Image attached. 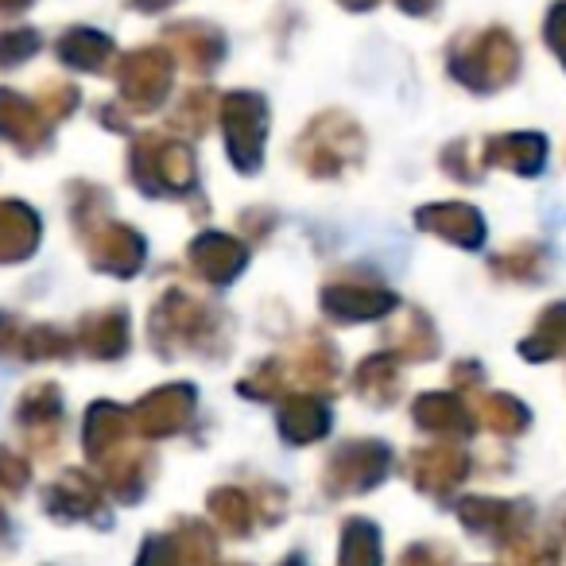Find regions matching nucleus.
I'll return each mask as SVG.
<instances>
[{"label":"nucleus","mask_w":566,"mask_h":566,"mask_svg":"<svg viewBox=\"0 0 566 566\" xmlns=\"http://www.w3.org/2000/svg\"><path fill=\"white\" fill-rule=\"evenodd\" d=\"M280 566H303V558H300V555H292L287 563H280Z\"/></svg>","instance_id":"nucleus-28"},{"label":"nucleus","mask_w":566,"mask_h":566,"mask_svg":"<svg viewBox=\"0 0 566 566\" xmlns=\"http://www.w3.org/2000/svg\"><path fill=\"white\" fill-rule=\"evenodd\" d=\"M226 144L241 171H256L264 159V102L237 94L226 102Z\"/></svg>","instance_id":"nucleus-3"},{"label":"nucleus","mask_w":566,"mask_h":566,"mask_svg":"<svg viewBox=\"0 0 566 566\" xmlns=\"http://www.w3.org/2000/svg\"><path fill=\"white\" fill-rule=\"evenodd\" d=\"M458 520L470 527L473 535L489 543H512L520 532H527V512L524 501H493V496H465L458 504Z\"/></svg>","instance_id":"nucleus-4"},{"label":"nucleus","mask_w":566,"mask_h":566,"mask_svg":"<svg viewBox=\"0 0 566 566\" xmlns=\"http://www.w3.org/2000/svg\"><path fill=\"white\" fill-rule=\"evenodd\" d=\"M520 354H524L527 361H551V357L566 354V303H551V307L543 311L535 331L520 342Z\"/></svg>","instance_id":"nucleus-13"},{"label":"nucleus","mask_w":566,"mask_h":566,"mask_svg":"<svg viewBox=\"0 0 566 566\" xmlns=\"http://www.w3.org/2000/svg\"><path fill=\"white\" fill-rule=\"evenodd\" d=\"M504 566H558V551L543 535L520 532L512 543H504Z\"/></svg>","instance_id":"nucleus-21"},{"label":"nucleus","mask_w":566,"mask_h":566,"mask_svg":"<svg viewBox=\"0 0 566 566\" xmlns=\"http://www.w3.org/2000/svg\"><path fill=\"white\" fill-rule=\"evenodd\" d=\"M543 156H547V144L543 136L520 133V136H501L485 148V159L496 167H512L520 175H535L543 167Z\"/></svg>","instance_id":"nucleus-14"},{"label":"nucleus","mask_w":566,"mask_h":566,"mask_svg":"<svg viewBox=\"0 0 566 566\" xmlns=\"http://www.w3.org/2000/svg\"><path fill=\"white\" fill-rule=\"evenodd\" d=\"M478 416H481V423H485L493 434H501V439H512V434H520L527 427V408L504 392L485 396L481 408H478Z\"/></svg>","instance_id":"nucleus-20"},{"label":"nucleus","mask_w":566,"mask_h":566,"mask_svg":"<svg viewBox=\"0 0 566 566\" xmlns=\"http://www.w3.org/2000/svg\"><path fill=\"white\" fill-rule=\"evenodd\" d=\"M210 509H213V520L221 524V532H229V535H249L252 532L256 509H252V501L241 493V489H213Z\"/></svg>","instance_id":"nucleus-19"},{"label":"nucleus","mask_w":566,"mask_h":566,"mask_svg":"<svg viewBox=\"0 0 566 566\" xmlns=\"http://www.w3.org/2000/svg\"><path fill=\"white\" fill-rule=\"evenodd\" d=\"M63 55L78 66H102V59L109 55V40L94 32H71L63 40Z\"/></svg>","instance_id":"nucleus-23"},{"label":"nucleus","mask_w":566,"mask_h":566,"mask_svg":"<svg viewBox=\"0 0 566 566\" xmlns=\"http://www.w3.org/2000/svg\"><path fill=\"white\" fill-rule=\"evenodd\" d=\"M283 377H292L303 388H331L338 380V354H334V346L326 338L311 334L292 354V365L283 369Z\"/></svg>","instance_id":"nucleus-10"},{"label":"nucleus","mask_w":566,"mask_h":566,"mask_svg":"<svg viewBox=\"0 0 566 566\" xmlns=\"http://www.w3.org/2000/svg\"><path fill=\"white\" fill-rule=\"evenodd\" d=\"M388 349L400 357H411V361H427V357H434V349H439V338H434V326L427 323V315L408 311V315H403L400 323H392V331H388Z\"/></svg>","instance_id":"nucleus-17"},{"label":"nucleus","mask_w":566,"mask_h":566,"mask_svg":"<svg viewBox=\"0 0 566 566\" xmlns=\"http://www.w3.org/2000/svg\"><path fill=\"white\" fill-rule=\"evenodd\" d=\"M190 408H195V388L187 385H171L164 392H156L148 403L140 408V423L148 434H167V431H179L187 423Z\"/></svg>","instance_id":"nucleus-11"},{"label":"nucleus","mask_w":566,"mask_h":566,"mask_svg":"<svg viewBox=\"0 0 566 566\" xmlns=\"http://www.w3.org/2000/svg\"><path fill=\"white\" fill-rule=\"evenodd\" d=\"M400 566H450V555L431 543H416L400 555Z\"/></svg>","instance_id":"nucleus-25"},{"label":"nucleus","mask_w":566,"mask_h":566,"mask_svg":"<svg viewBox=\"0 0 566 566\" xmlns=\"http://www.w3.org/2000/svg\"><path fill=\"white\" fill-rule=\"evenodd\" d=\"M563 532H566V516H563Z\"/></svg>","instance_id":"nucleus-29"},{"label":"nucleus","mask_w":566,"mask_h":566,"mask_svg":"<svg viewBox=\"0 0 566 566\" xmlns=\"http://www.w3.org/2000/svg\"><path fill=\"white\" fill-rule=\"evenodd\" d=\"M32 0H0V17H9V12H20V9H28Z\"/></svg>","instance_id":"nucleus-27"},{"label":"nucleus","mask_w":566,"mask_h":566,"mask_svg":"<svg viewBox=\"0 0 566 566\" xmlns=\"http://www.w3.org/2000/svg\"><path fill=\"white\" fill-rule=\"evenodd\" d=\"M167 82H171V71H167L164 55L156 51H144V55H133L125 66V90L136 97L140 105H151L164 97Z\"/></svg>","instance_id":"nucleus-15"},{"label":"nucleus","mask_w":566,"mask_h":566,"mask_svg":"<svg viewBox=\"0 0 566 566\" xmlns=\"http://www.w3.org/2000/svg\"><path fill=\"white\" fill-rule=\"evenodd\" d=\"M354 388L361 400L369 403H392L400 396V373H396V361L392 354H377L369 361L357 365V377H354Z\"/></svg>","instance_id":"nucleus-16"},{"label":"nucleus","mask_w":566,"mask_h":566,"mask_svg":"<svg viewBox=\"0 0 566 566\" xmlns=\"http://www.w3.org/2000/svg\"><path fill=\"white\" fill-rule=\"evenodd\" d=\"M357 159H361V133L338 113L318 117L300 140V164L311 175H338L342 167L357 164Z\"/></svg>","instance_id":"nucleus-2"},{"label":"nucleus","mask_w":566,"mask_h":566,"mask_svg":"<svg viewBox=\"0 0 566 566\" xmlns=\"http://www.w3.org/2000/svg\"><path fill=\"white\" fill-rule=\"evenodd\" d=\"M331 431V408H326L318 396L300 392L283 403L280 411V434L295 447H307V442H318Z\"/></svg>","instance_id":"nucleus-9"},{"label":"nucleus","mask_w":566,"mask_h":566,"mask_svg":"<svg viewBox=\"0 0 566 566\" xmlns=\"http://www.w3.org/2000/svg\"><path fill=\"white\" fill-rule=\"evenodd\" d=\"M35 32H4L0 35V55H9L4 63H17V55H24V51H35Z\"/></svg>","instance_id":"nucleus-26"},{"label":"nucleus","mask_w":566,"mask_h":566,"mask_svg":"<svg viewBox=\"0 0 566 566\" xmlns=\"http://www.w3.org/2000/svg\"><path fill=\"white\" fill-rule=\"evenodd\" d=\"M338 566H380V532L369 520H349L342 527Z\"/></svg>","instance_id":"nucleus-18"},{"label":"nucleus","mask_w":566,"mask_h":566,"mask_svg":"<svg viewBox=\"0 0 566 566\" xmlns=\"http://www.w3.org/2000/svg\"><path fill=\"white\" fill-rule=\"evenodd\" d=\"M416 423L434 434H465L473 427V419H470V411L462 408L458 396L427 392L416 400Z\"/></svg>","instance_id":"nucleus-12"},{"label":"nucleus","mask_w":566,"mask_h":566,"mask_svg":"<svg viewBox=\"0 0 566 566\" xmlns=\"http://www.w3.org/2000/svg\"><path fill=\"white\" fill-rule=\"evenodd\" d=\"M388 465H392V454H388L385 442H346L331 454L323 470V485L326 493L334 496H357V493H369L373 485L388 478Z\"/></svg>","instance_id":"nucleus-1"},{"label":"nucleus","mask_w":566,"mask_h":566,"mask_svg":"<svg viewBox=\"0 0 566 566\" xmlns=\"http://www.w3.org/2000/svg\"><path fill=\"white\" fill-rule=\"evenodd\" d=\"M190 256H195V272L206 283L221 287V283H229L244 268V244L229 233H202L190 244Z\"/></svg>","instance_id":"nucleus-8"},{"label":"nucleus","mask_w":566,"mask_h":566,"mask_svg":"<svg viewBox=\"0 0 566 566\" xmlns=\"http://www.w3.org/2000/svg\"><path fill=\"white\" fill-rule=\"evenodd\" d=\"M539 268H543V252L535 249V244H520V249L493 260V272L504 275V280H535Z\"/></svg>","instance_id":"nucleus-22"},{"label":"nucleus","mask_w":566,"mask_h":566,"mask_svg":"<svg viewBox=\"0 0 566 566\" xmlns=\"http://www.w3.org/2000/svg\"><path fill=\"white\" fill-rule=\"evenodd\" d=\"M318 307L338 323H373L396 311V295L388 287H361V283H331L318 295Z\"/></svg>","instance_id":"nucleus-5"},{"label":"nucleus","mask_w":566,"mask_h":566,"mask_svg":"<svg viewBox=\"0 0 566 566\" xmlns=\"http://www.w3.org/2000/svg\"><path fill=\"white\" fill-rule=\"evenodd\" d=\"M283 385H287V377H283V365L268 361V365H260L252 377L241 380V392L244 396H260V400H272V396L283 392Z\"/></svg>","instance_id":"nucleus-24"},{"label":"nucleus","mask_w":566,"mask_h":566,"mask_svg":"<svg viewBox=\"0 0 566 566\" xmlns=\"http://www.w3.org/2000/svg\"><path fill=\"white\" fill-rule=\"evenodd\" d=\"M465 473H470V454L454 442H434L411 454V481L431 496H447L454 485H462Z\"/></svg>","instance_id":"nucleus-6"},{"label":"nucleus","mask_w":566,"mask_h":566,"mask_svg":"<svg viewBox=\"0 0 566 566\" xmlns=\"http://www.w3.org/2000/svg\"><path fill=\"white\" fill-rule=\"evenodd\" d=\"M416 221L427 229V233L442 237V241L458 244V249H478L485 241V221L473 206L465 202H434V206H423L416 213Z\"/></svg>","instance_id":"nucleus-7"}]
</instances>
